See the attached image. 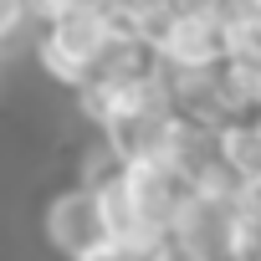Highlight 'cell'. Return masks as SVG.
I'll list each match as a JSON object with an SVG mask.
<instances>
[{
  "mask_svg": "<svg viewBox=\"0 0 261 261\" xmlns=\"http://www.w3.org/2000/svg\"><path fill=\"white\" fill-rule=\"evenodd\" d=\"M251 16H256V21H261V0H251Z\"/></svg>",
  "mask_w": 261,
  "mask_h": 261,
  "instance_id": "cell-6",
  "label": "cell"
},
{
  "mask_svg": "<svg viewBox=\"0 0 261 261\" xmlns=\"http://www.w3.org/2000/svg\"><path fill=\"white\" fill-rule=\"evenodd\" d=\"M118 179H123V190H128V205H134V215H139L144 225H154V230L169 236V220H174V210H179V200H185V179H179L174 169L154 164V159H134V164H123Z\"/></svg>",
  "mask_w": 261,
  "mask_h": 261,
  "instance_id": "cell-3",
  "label": "cell"
},
{
  "mask_svg": "<svg viewBox=\"0 0 261 261\" xmlns=\"http://www.w3.org/2000/svg\"><path fill=\"white\" fill-rule=\"evenodd\" d=\"M251 123H256V134H261V108H256V113H251Z\"/></svg>",
  "mask_w": 261,
  "mask_h": 261,
  "instance_id": "cell-7",
  "label": "cell"
},
{
  "mask_svg": "<svg viewBox=\"0 0 261 261\" xmlns=\"http://www.w3.org/2000/svg\"><path fill=\"white\" fill-rule=\"evenodd\" d=\"M154 261H185V256H179V251H174V246H164V251H159V256H154Z\"/></svg>",
  "mask_w": 261,
  "mask_h": 261,
  "instance_id": "cell-5",
  "label": "cell"
},
{
  "mask_svg": "<svg viewBox=\"0 0 261 261\" xmlns=\"http://www.w3.org/2000/svg\"><path fill=\"white\" fill-rule=\"evenodd\" d=\"M220 57H225L220 31L190 6V0H179V11H174L164 41L154 46V62L169 67V72H210V67H220Z\"/></svg>",
  "mask_w": 261,
  "mask_h": 261,
  "instance_id": "cell-2",
  "label": "cell"
},
{
  "mask_svg": "<svg viewBox=\"0 0 261 261\" xmlns=\"http://www.w3.org/2000/svg\"><path fill=\"white\" fill-rule=\"evenodd\" d=\"M77 261H134V256L118 251V246H97V251H87V256H77Z\"/></svg>",
  "mask_w": 261,
  "mask_h": 261,
  "instance_id": "cell-4",
  "label": "cell"
},
{
  "mask_svg": "<svg viewBox=\"0 0 261 261\" xmlns=\"http://www.w3.org/2000/svg\"><path fill=\"white\" fill-rule=\"evenodd\" d=\"M41 230H46V246H51L57 256H67V261H77V256L108 246L102 220H97V200H92V190H82V185H62V190L46 200Z\"/></svg>",
  "mask_w": 261,
  "mask_h": 261,
  "instance_id": "cell-1",
  "label": "cell"
}]
</instances>
